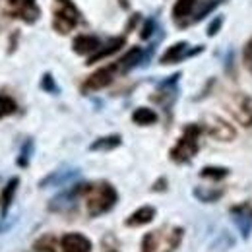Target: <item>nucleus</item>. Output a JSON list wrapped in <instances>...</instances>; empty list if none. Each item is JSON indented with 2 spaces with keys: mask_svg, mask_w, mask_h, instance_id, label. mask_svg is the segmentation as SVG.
Here are the masks:
<instances>
[{
  "mask_svg": "<svg viewBox=\"0 0 252 252\" xmlns=\"http://www.w3.org/2000/svg\"><path fill=\"white\" fill-rule=\"evenodd\" d=\"M233 245H235V239L229 235V233H223L220 239L214 243V247H212V252H227L233 249Z\"/></svg>",
  "mask_w": 252,
  "mask_h": 252,
  "instance_id": "obj_21",
  "label": "nucleus"
},
{
  "mask_svg": "<svg viewBox=\"0 0 252 252\" xmlns=\"http://www.w3.org/2000/svg\"><path fill=\"white\" fill-rule=\"evenodd\" d=\"M16 109H18V105H16V101H14L12 97L0 95V119H6V117H10V115H14Z\"/></svg>",
  "mask_w": 252,
  "mask_h": 252,
  "instance_id": "obj_20",
  "label": "nucleus"
},
{
  "mask_svg": "<svg viewBox=\"0 0 252 252\" xmlns=\"http://www.w3.org/2000/svg\"><path fill=\"white\" fill-rule=\"evenodd\" d=\"M187 43L185 41H181V43H175V45H171L167 51H165V55L161 57V63L163 64H173V63H179L183 57H185V53H187Z\"/></svg>",
  "mask_w": 252,
  "mask_h": 252,
  "instance_id": "obj_15",
  "label": "nucleus"
},
{
  "mask_svg": "<svg viewBox=\"0 0 252 252\" xmlns=\"http://www.w3.org/2000/svg\"><path fill=\"white\" fill-rule=\"evenodd\" d=\"M41 88H43L45 92H49V94H59V88H57V84H55V80H53L51 74H45V76H43Z\"/></svg>",
  "mask_w": 252,
  "mask_h": 252,
  "instance_id": "obj_25",
  "label": "nucleus"
},
{
  "mask_svg": "<svg viewBox=\"0 0 252 252\" xmlns=\"http://www.w3.org/2000/svg\"><path fill=\"white\" fill-rule=\"evenodd\" d=\"M109 252H117V251H109Z\"/></svg>",
  "mask_w": 252,
  "mask_h": 252,
  "instance_id": "obj_30",
  "label": "nucleus"
},
{
  "mask_svg": "<svg viewBox=\"0 0 252 252\" xmlns=\"http://www.w3.org/2000/svg\"><path fill=\"white\" fill-rule=\"evenodd\" d=\"M35 252H57V239L55 235H43L39 241L33 245Z\"/></svg>",
  "mask_w": 252,
  "mask_h": 252,
  "instance_id": "obj_17",
  "label": "nucleus"
},
{
  "mask_svg": "<svg viewBox=\"0 0 252 252\" xmlns=\"http://www.w3.org/2000/svg\"><path fill=\"white\" fill-rule=\"evenodd\" d=\"M229 109L233 117L243 126H252V99L247 94H235L229 99Z\"/></svg>",
  "mask_w": 252,
  "mask_h": 252,
  "instance_id": "obj_4",
  "label": "nucleus"
},
{
  "mask_svg": "<svg viewBox=\"0 0 252 252\" xmlns=\"http://www.w3.org/2000/svg\"><path fill=\"white\" fill-rule=\"evenodd\" d=\"M63 252H92V241L82 233H66L61 239Z\"/></svg>",
  "mask_w": 252,
  "mask_h": 252,
  "instance_id": "obj_6",
  "label": "nucleus"
},
{
  "mask_svg": "<svg viewBox=\"0 0 252 252\" xmlns=\"http://www.w3.org/2000/svg\"><path fill=\"white\" fill-rule=\"evenodd\" d=\"M208 132L218 138L220 142H231L235 138V128L231 125H227L225 121H221L218 117H212L210 119V125H208Z\"/></svg>",
  "mask_w": 252,
  "mask_h": 252,
  "instance_id": "obj_7",
  "label": "nucleus"
},
{
  "mask_svg": "<svg viewBox=\"0 0 252 252\" xmlns=\"http://www.w3.org/2000/svg\"><path fill=\"white\" fill-rule=\"evenodd\" d=\"M121 136L119 134H111V136H103V138H97L94 144L90 146L92 152H111L115 148L121 146Z\"/></svg>",
  "mask_w": 252,
  "mask_h": 252,
  "instance_id": "obj_13",
  "label": "nucleus"
},
{
  "mask_svg": "<svg viewBox=\"0 0 252 252\" xmlns=\"http://www.w3.org/2000/svg\"><path fill=\"white\" fill-rule=\"evenodd\" d=\"M10 4H12L20 14H26V12L37 14V10H35V0H10Z\"/></svg>",
  "mask_w": 252,
  "mask_h": 252,
  "instance_id": "obj_22",
  "label": "nucleus"
},
{
  "mask_svg": "<svg viewBox=\"0 0 252 252\" xmlns=\"http://www.w3.org/2000/svg\"><path fill=\"white\" fill-rule=\"evenodd\" d=\"M18 187H20V179H18V177H12V179L6 183L2 194H0V216H2V220L6 218V214H8V210H10L12 202H14V196H16Z\"/></svg>",
  "mask_w": 252,
  "mask_h": 252,
  "instance_id": "obj_10",
  "label": "nucleus"
},
{
  "mask_svg": "<svg viewBox=\"0 0 252 252\" xmlns=\"http://www.w3.org/2000/svg\"><path fill=\"white\" fill-rule=\"evenodd\" d=\"M156 243H158L156 233H148V235L144 237V241H142V252H152L156 249Z\"/></svg>",
  "mask_w": 252,
  "mask_h": 252,
  "instance_id": "obj_26",
  "label": "nucleus"
},
{
  "mask_svg": "<svg viewBox=\"0 0 252 252\" xmlns=\"http://www.w3.org/2000/svg\"><path fill=\"white\" fill-rule=\"evenodd\" d=\"M194 196L198 198V200H202V202H206V204H210V202H216V200H220L221 196H223V190H218V192H204L202 189H196L194 190Z\"/></svg>",
  "mask_w": 252,
  "mask_h": 252,
  "instance_id": "obj_23",
  "label": "nucleus"
},
{
  "mask_svg": "<svg viewBox=\"0 0 252 252\" xmlns=\"http://www.w3.org/2000/svg\"><path fill=\"white\" fill-rule=\"evenodd\" d=\"M233 216H235V223L239 225L243 237L249 239L252 231V210L251 208H239V210H233Z\"/></svg>",
  "mask_w": 252,
  "mask_h": 252,
  "instance_id": "obj_11",
  "label": "nucleus"
},
{
  "mask_svg": "<svg viewBox=\"0 0 252 252\" xmlns=\"http://www.w3.org/2000/svg\"><path fill=\"white\" fill-rule=\"evenodd\" d=\"M156 208L154 206H142V208H138L134 214H130L128 216V220L125 221L126 227H142V225H148V223H152L154 218H156Z\"/></svg>",
  "mask_w": 252,
  "mask_h": 252,
  "instance_id": "obj_9",
  "label": "nucleus"
},
{
  "mask_svg": "<svg viewBox=\"0 0 252 252\" xmlns=\"http://www.w3.org/2000/svg\"><path fill=\"white\" fill-rule=\"evenodd\" d=\"M243 59H245V66H247V68L251 70V74H252V41H249V45L245 47Z\"/></svg>",
  "mask_w": 252,
  "mask_h": 252,
  "instance_id": "obj_27",
  "label": "nucleus"
},
{
  "mask_svg": "<svg viewBox=\"0 0 252 252\" xmlns=\"http://www.w3.org/2000/svg\"><path fill=\"white\" fill-rule=\"evenodd\" d=\"M123 45H125V37H117V39L109 41V45L101 47L95 55H92V57L88 59V64H95V63H99V61H103V59H107V57H111V55H113V53H117Z\"/></svg>",
  "mask_w": 252,
  "mask_h": 252,
  "instance_id": "obj_12",
  "label": "nucleus"
},
{
  "mask_svg": "<svg viewBox=\"0 0 252 252\" xmlns=\"http://www.w3.org/2000/svg\"><path fill=\"white\" fill-rule=\"evenodd\" d=\"M32 152H33V144L28 142V144L24 146V150L20 152V159H18V165H20V167H28L30 158H32Z\"/></svg>",
  "mask_w": 252,
  "mask_h": 252,
  "instance_id": "obj_24",
  "label": "nucleus"
},
{
  "mask_svg": "<svg viewBox=\"0 0 252 252\" xmlns=\"http://www.w3.org/2000/svg\"><path fill=\"white\" fill-rule=\"evenodd\" d=\"M198 136H200V128L196 125H190L185 128L181 140L177 142V146L171 150V159L177 163H187L196 156L198 152Z\"/></svg>",
  "mask_w": 252,
  "mask_h": 252,
  "instance_id": "obj_2",
  "label": "nucleus"
},
{
  "mask_svg": "<svg viewBox=\"0 0 252 252\" xmlns=\"http://www.w3.org/2000/svg\"><path fill=\"white\" fill-rule=\"evenodd\" d=\"M132 121L140 126H150L158 123V113L154 109H148V107H138L134 113H132Z\"/></svg>",
  "mask_w": 252,
  "mask_h": 252,
  "instance_id": "obj_14",
  "label": "nucleus"
},
{
  "mask_svg": "<svg viewBox=\"0 0 252 252\" xmlns=\"http://www.w3.org/2000/svg\"><path fill=\"white\" fill-rule=\"evenodd\" d=\"M138 63H142V49H132L126 57H123L121 59V63H119V70H123V72H126V70H130V68H134Z\"/></svg>",
  "mask_w": 252,
  "mask_h": 252,
  "instance_id": "obj_16",
  "label": "nucleus"
},
{
  "mask_svg": "<svg viewBox=\"0 0 252 252\" xmlns=\"http://www.w3.org/2000/svg\"><path fill=\"white\" fill-rule=\"evenodd\" d=\"M115 66H107V68H99L97 72H94L82 86V92H99L103 88H107L113 78H115Z\"/></svg>",
  "mask_w": 252,
  "mask_h": 252,
  "instance_id": "obj_5",
  "label": "nucleus"
},
{
  "mask_svg": "<svg viewBox=\"0 0 252 252\" xmlns=\"http://www.w3.org/2000/svg\"><path fill=\"white\" fill-rule=\"evenodd\" d=\"M53 16V26L59 33H68L74 30L80 20V12L70 0H55Z\"/></svg>",
  "mask_w": 252,
  "mask_h": 252,
  "instance_id": "obj_3",
  "label": "nucleus"
},
{
  "mask_svg": "<svg viewBox=\"0 0 252 252\" xmlns=\"http://www.w3.org/2000/svg\"><path fill=\"white\" fill-rule=\"evenodd\" d=\"M194 6H196V0H177V4L173 8V16L175 18H187L194 10Z\"/></svg>",
  "mask_w": 252,
  "mask_h": 252,
  "instance_id": "obj_19",
  "label": "nucleus"
},
{
  "mask_svg": "<svg viewBox=\"0 0 252 252\" xmlns=\"http://www.w3.org/2000/svg\"><path fill=\"white\" fill-rule=\"evenodd\" d=\"M227 175H229V169H225V167H204V169L200 171V177L212 179V181H221V179H225Z\"/></svg>",
  "mask_w": 252,
  "mask_h": 252,
  "instance_id": "obj_18",
  "label": "nucleus"
},
{
  "mask_svg": "<svg viewBox=\"0 0 252 252\" xmlns=\"http://www.w3.org/2000/svg\"><path fill=\"white\" fill-rule=\"evenodd\" d=\"M218 2H220V0H210V4H212V6H214V4H218Z\"/></svg>",
  "mask_w": 252,
  "mask_h": 252,
  "instance_id": "obj_29",
  "label": "nucleus"
},
{
  "mask_svg": "<svg viewBox=\"0 0 252 252\" xmlns=\"http://www.w3.org/2000/svg\"><path fill=\"white\" fill-rule=\"evenodd\" d=\"M84 198H86V208L92 218H99L107 212H111L119 200V194L111 183H95L84 187Z\"/></svg>",
  "mask_w": 252,
  "mask_h": 252,
  "instance_id": "obj_1",
  "label": "nucleus"
},
{
  "mask_svg": "<svg viewBox=\"0 0 252 252\" xmlns=\"http://www.w3.org/2000/svg\"><path fill=\"white\" fill-rule=\"evenodd\" d=\"M72 47H74V51H76L78 55H88V57H92V55H95V53L101 49V41H99L97 37H94V35H78V37L74 39Z\"/></svg>",
  "mask_w": 252,
  "mask_h": 252,
  "instance_id": "obj_8",
  "label": "nucleus"
},
{
  "mask_svg": "<svg viewBox=\"0 0 252 252\" xmlns=\"http://www.w3.org/2000/svg\"><path fill=\"white\" fill-rule=\"evenodd\" d=\"M220 26H221V18H216V22L210 24V28H208V35H216L218 30H220Z\"/></svg>",
  "mask_w": 252,
  "mask_h": 252,
  "instance_id": "obj_28",
  "label": "nucleus"
}]
</instances>
